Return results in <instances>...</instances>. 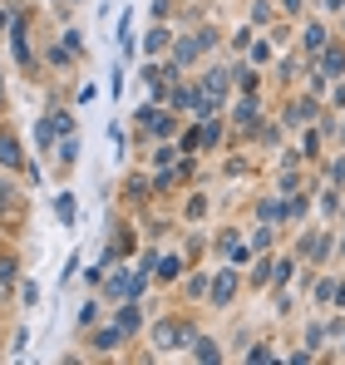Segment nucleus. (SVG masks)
Masks as SVG:
<instances>
[{
  "label": "nucleus",
  "instance_id": "5",
  "mask_svg": "<svg viewBox=\"0 0 345 365\" xmlns=\"http://www.w3.org/2000/svg\"><path fill=\"white\" fill-rule=\"evenodd\" d=\"M192 346H197V351H192L197 361H217V341H207V336H197Z\"/></svg>",
  "mask_w": 345,
  "mask_h": 365
},
{
  "label": "nucleus",
  "instance_id": "6",
  "mask_svg": "<svg viewBox=\"0 0 345 365\" xmlns=\"http://www.w3.org/2000/svg\"><path fill=\"white\" fill-rule=\"evenodd\" d=\"M177 272H182V262H177V257H163V267H158V277L168 282V277H177Z\"/></svg>",
  "mask_w": 345,
  "mask_h": 365
},
{
  "label": "nucleus",
  "instance_id": "7",
  "mask_svg": "<svg viewBox=\"0 0 345 365\" xmlns=\"http://www.w3.org/2000/svg\"><path fill=\"white\" fill-rule=\"evenodd\" d=\"M163 45H168V30H163V25H153V35H148V50H163Z\"/></svg>",
  "mask_w": 345,
  "mask_h": 365
},
{
  "label": "nucleus",
  "instance_id": "3",
  "mask_svg": "<svg viewBox=\"0 0 345 365\" xmlns=\"http://www.w3.org/2000/svg\"><path fill=\"white\" fill-rule=\"evenodd\" d=\"M321 69H326V79L345 74V55H341V50H326V55H321Z\"/></svg>",
  "mask_w": 345,
  "mask_h": 365
},
{
  "label": "nucleus",
  "instance_id": "2",
  "mask_svg": "<svg viewBox=\"0 0 345 365\" xmlns=\"http://www.w3.org/2000/svg\"><path fill=\"white\" fill-rule=\"evenodd\" d=\"M118 50H123V55H133V10H123V15H118Z\"/></svg>",
  "mask_w": 345,
  "mask_h": 365
},
{
  "label": "nucleus",
  "instance_id": "9",
  "mask_svg": "<svg viewBox=\"0 0 345 365\" xmlns=\"http://www.w3.org/2000/svg\"><path fill=\"white\" fill-rule=\"evenodd\" d=\"M282 10H301V0H282Z\"/></svg>",
  "mask_w": 345,
  "mask_h": 365
},
{
  "label": "nucleus",
  "instance_id": "1",
  "mask_svg": "<svg viewBox=\"0 0 345 365\" xmlns=\"http://www.w3.org/2000/svg\"><path fill=\"white\" fill-rule=\"evenodd\" d=\"M232 292H237V277H232V272H217V282H212V302L227 306V302H232Z\"/></svg>",
  "mask_w": 345,
  "mask_h": 365
},
{
  "label": "nucleus",
  "instance_id": "4",
  "mask_svg": "<svg viewBox=\"0 0 345 365\" xmlns=\"http://www.w3.org/2000/svg\"><path fill=\"white\" fill-rule=\"evenodd\" d=\"M306 50H326V25H306Z\"/></svg>",
  "mask_w": 345,
  "mask_h": 365
},
{
  "label": "nucleus",
  "instance_id": "8",
  "mask_svg": "<svg viewBox=\"0 0 345 365\" xmlns=\"http://www.w3.org/2000/svg\"><path fill=\"white\" fill-rule=\"evenodd\" d=\"M316 5H321V10H341L345 0H316Z\"/></svg>",
  "mask_w": 345,
  "mask_h": 365
}]
</instances>
